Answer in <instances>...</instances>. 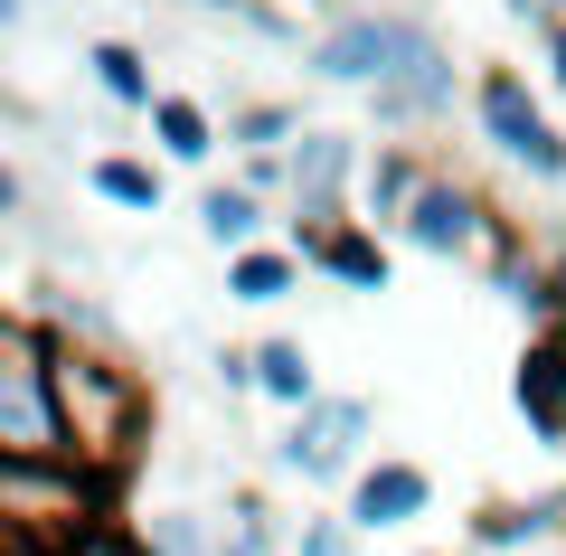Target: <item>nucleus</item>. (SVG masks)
<instances>
[{
	"mask_svg": "<svg viewBox=\"0 0 566 556\" xmlns=\"http://www.w3.org/2000/svg\"><path fill=\"white\" fill-rule=\"evenodd\" d=\"M434 510V472L424 462H368L359 481H349V528L359 537H378V528H416V518Z\"/></svg>",
	"mask_w": 566,
	"mask_h": 556,
	"instance_id": "obj_10",
	"label": "nucleus"
},
{
	"mask_svg": "<svg viewBox=\"0 0 566 556\" xmlns=\"http://www.w3.org/2000/svg\"><path fill=\"white\" fill-rule=\"evenodd\" d=\"M303 255H312V274H331L340 293H387V245H378L368 218H340L331 237H312Z\"/></svg>",
	"mask_w": 566,
	"mask_h": 556,
	"instance_id": "obj_12",
	"label": "nucleus"
},
{
	"mask_svg": "<svg viewBox=\"0 0 566 556\" xmlns=\"http://www.w3.org/2000/svg\"><path fill=\"white\" fill-rule=\"evenodd\" d=\"M453 95H463V66H453V48L434 39L424 20H406L397 57H387V76L368 85V114H378V133H434V123L453 114Z\"/></svg>",
	"mask_w": 566,
	"mask_h": 556,
	"instance_id": "obj_5",
	"label": "nucleus"
},
{
	"mask_svg": "<svg viewBox=\"0 0 566 556\" xmlns=\"http://www.w3.org/2000/svg\"><path fill=\"white\" fill-rule=\"evenodd\" d=\"M0 462H76L57 406V331L39 312L0 321Z\"/></svg>",
	"mask_w": 566,
	"mask_h": 556,
	"instance_id": "obj_2",
	"label": "nucleus"
},
{
	"mask_svg": "<svg viewBox=\"0 0 566 556\" xmlns=\"http://www.w3.org/2000/svg\"><path fill=\"white\" fill-rule=\"evenodd\" d=\"M293 556H303V547H293Z\"/></svg>",
	"mask_w": 566,
	"mask_h": 556,
	"instance_id": "obj_31",
	"label": "nucleus"
},
{
	"mask_svg": "<svg viewBox=\"0 0 566 556\" xmlns=\"http://www.w3.org/2000/svg\"><path fill=\"white\" fill-rule=\"evenodd\" d=\"M199 237L218 245V255H245V245H264V189H245V179H218L199 199Z\"/></svg>",
	"mask_w": 566,
	"mask_h": 556,
	"instance_id": "obj_15",
	"label": "nucleus"
},
{
	"mask_svg": "<svg viewBox=\"0 0 566 556\" xmlns=\"http://www.w3.org/2000/svg\"><path fill=\"white\" fill-rule=\"evenodd\" d=\"M312 10H322V20H340V10H349V0H312Z\"/></svg>",
	"mask_w": 566,
	"mask_h": 556,
	"instance_id": "obj_30",
	"label": "nucleus"
},
{
	"mask_svg": "<svg viewBox=\"0 0 566 556\" xmlns=\"http://www.w3.org/2000/svg\"><path fill=\"white\" fill-rule=\"evenodd\" d=\"M472 123H482V141L510 160V170H528L538 189H566V133L547 123V104L528 95L520 66H482V85H472Z\"/></svg>",
	"mask_w": 566,
	"mask_h": 556,
	"instance_id": "obj_4",
	"label": "nucleus"
},
{
	"mask_svg": "<svg viewBox=\"0 0 566 556\" xmlns=\"http://www.w3.org/2000/svg\"><path fill=\"white\" fill-rule=\"evenodd\" d=\"M66 556H151V537H142L133 518L104 510V518H85V528H76V547H66Z\"/></svg>",
	"mask_w": 566,
	"mask_h": 556,
	"instance_id": "obj_22",
	"label": "nucleus"
},
{
	"mask_svg": "<svg viewBox=\"0 0 566 556\" xmlns=\"http://www.w3.org/2000/svg\"><path fill=\"white\" fill-rule=\"evenodd\" d=\"M151 141H161V160L199 170V160L218 151V114H208L199 95H161V104H151Z\"/></svg>",
	"mask_w": 566,
	"mask_h": 556,
	"instance_id": "obj_16",
	"label": "nucleus"
},
{
	"mask_svg": "<svg viewBox=\"0 0 566 556\" xmlns=\"http://www.w3.org/2000/svg\"><path fill=\"white\" fill-rule=\"evenodd\" d=\"M142 537H151V556H218V537H208L189 510H161V518H142Z\"/></svg>",
	"mask_w": 566,
	"mask_h": 556,
	"instance_id": "obj_20",
	"label": "nucleus"
},
{
	"mask_svg": "<svg viewBox=\"0 0 566 556\" xmlns=\"http://www.w3.org/2000/svg\"><path fill=\"white\" fill-rule=\"evenodd\" d=\"M406 20L416 10H340V20H322V39L303 48V66L322 85H378L387 76V57H397V39H406Z\"/></svg>",
	"mask_w": 566,
	"mask_h": 556,
	"instance_id": "obj_8",
	"label": "nucleus"
},
{
	"mask_svg": "<svg viewBox=\"0 0 566 556\" xmlns=\"http://www.w3.org/2000/svg\"><path fill=\"white\" fill-rule=\"evenodd\" d=\"M472 537H482V547H520V537H538V518H528V500H491V510L472 518Z\"/></svg>",
	"mask_w": 566,
	"mask_h": 556,
	"instance_id": "obj_23",
	"label": "nucleus"
},
{
	"mask_svg": "<svg viewBox=\"0 0 566 556\" xmlns=\"http://www.w3.org/2000/svg\"><path fill=\"white\" fill-rule=\"evenodd\" d=\"M510 397H520L528 434L547 443V453H566V331L547 321V331H528L520 368H510Z\"/></svg>",
	"mask_w": 566,
	"mask_h": 556,
	"instance_id": "obj_9",
	"label": "nucleus"
},
{
	"mask_svg": "<svg viewBox=\"0 0 566 556\" xmlns=\"http://www.w3.org/2000/svg\"><path fill=\"white\" fill-rule=\"evenodd\" d=\"M501 237H510V218L472 189V179H453V170L424 179L416 218H406V245H416V255H434V264H472V255H491Z\"/></svg>",
	"mask_w": 566,
	"mask_h": 556,
	"instance_id": "obj_7",
	"label": "nucleus"
},
{
	"mask_svg": "<svg viewBox=\"0 0 566 556\" xmlns=\"http://www.w3.org/2000/svg\"><path fill=\"white\" fill-rule=\"evenodd\" d=\"M85 76H95L104 95L123 104V114H151V104H161V85H151V57H142V48H123V39H95V48H85Z\"/></svg>",
	"mask_w": 566,
	"mask_h": 556,
	"instance_id": "obj_17",
	"label": "nucleus"
},
{
	"mask_svg": "<svg viewBox=\"0 0 566 556\" xmlns=\"http://www.w3.org/2000/svg\"><path fill=\"white\" fill-rule=\"evenodd\" d=\"M303 274H312V255L303 245H245V255H227V302H293L303 293Z\"/></svg>",
	"mask_w": 566,
	"mask_h": 556,
	"instance_id": "obj_13",
	"label": "nucleus"
},
{
	"mask_svg": "<svg viewBox=\"0 0 566 556\" xmlns=\"http://www.w3.org/2000/svg\"><path fill=\"white\" fill-rule=\"evenodd\" d=\"M85 518H104V472L95 462H0V537L66 556Z\"/></svg>",
	"mask_w": 566,
	"mask_h": 556,
	"instance_id": "obj_3",
	"label": "nucleus"
},
{
	"mask_svg": "<svg viewBox=\"0 0 566 556\" xmlns=\"http://www.w3.org/2000/svg\"><path fill=\"white\" fill-rule=\"evenodd\" d=\"M303 556H359V528H349V510H340V518H303Z\"/></svg>",
	"mask_w": 566,
	"mask_h": 556,
	"instance_id": "obj_24",
	"label": "nucleus"
},
{
	"mask_svg": "<svg viewBox=\"0 0 566 556\" xmlns=\"http://www.w3.org/2000/svg\"><path fill=\"white\" fill-rule=\"evenodd\" d=\"M424 179H434V160H424V151L378 141V160H368V179H359V218L378 227V237H406V218H416V199H424Z\"/></svg>",
	"mask_w": 566,
	"mask_h": 556,
	"instance_id": "obj_11",
	"label": "nucleus"
},
{
	"mask_svg": "<svg viewBox=\"0 0 566 556\" xmlns=\"http://www.w3.org/2000/svg\"><path fill=\"white\" fill-rule=\"evenodd\" d=\"M0 556H48V547H29V537H0Z\"/></svg>",
	"mask_w": 566,
	"mask_h": 556,
	"instance_id": "obj_29",
	"label": "nucleus"
},
{
	"mask_svg": "<svg viewBox=\"0 0 566 556\" xmlns=\"http://www.w3.org/2000/svg\"><path fill=\"white\" fill-rule=\"evenodd\" d=\"M303 133H312L303 104H237V114H227V141H237V151H293Z\"/></svg>",
	"mask_w": 566,
	"mask_h": 556,
	"instance_id": "obj_19",
	"label": "nucleus"
},
{
	"mask_svg": "<svg viewBox=\"0 0 566 556\" xmlns=\"http://www.w3.org/2000/svg\"><path fill=\"white\" fill-rule=\"evenodd\" d=\"M57 406H66V443H76V462H95L104 481L133 472L142 434H151V387L123 368L114 339H66L57 331Z\"/></svg>",
	"mask_w": 566,
	"mask_h": 556,
	"instance_id": "obj_1",
	"label": "nucleus"
},
{
	"mask_svg": "<svg viewBox=\"0 0 566 556\" xmlns=\"http://www.w3.org/2000/svg\"><path fill=\"white\" fill-rule=\"evenodd\" d=\"M368 434H378V416H368V397H312L303 416L283 424V443H274V472H293V481H359L368 472Z\"/></svg>",
	"mask_w": 566,
	"mask_h": 556,
	"instance_id": "obj_6",
	"label": "nucleus"
},
{
	"mask_svg": "<svg viewBox=\"0 0 566 556\" xmlns=\"http://www.w3.org/2000/svg\"><path fill=\"white\" fill-rule=\"evenodd\" d=\"M510 20H528V29H557V20H566V0H510Z\"/></svg>",
	"mask_w": 566,
	"mask_h": 556,
	"instance_id": "obj_26",
	"label": "nucleus"
},
{
	"mask_svg": "<svg viewBox=\"0 0 566 556\" xmlns=\"http://www.w3.org/2000/svg\"><path fill=\"white\" fill-rule=\"evenodd\" d=\"M85 189L123 218H161V160H133V151H95L85 160Z\"/></svg>",
	"mask_w": 566,
	"mask_h": 556,
	"instance_id": "obj_14",
	"label": "nucleus"
},
{
	"mask_svg": "<svg viewBox=\"0 0 566 556\" xmlns=\"http://www.w3.org/2000/svg\"><path fill=\"white\" fill-rule=\"evenodd\" d=\"M208 368H218V397H264L255 387V349H218Z\"/></svg>",
	"mask_w": 566,
	"mask_h": 556,
	"instance_id": "obj_25",
	"label": "nucleus"
},
{
	"mask_svg": "<svg viewBox=\"0 0 566 556\" xmlns=\"http://www.w3.org/2000/svg\"><path fill=\"white\" fill-rule=\"evenodd\" d=\"M255 387L283 406V416H303V406L322 397V368H312L303 339H264V349H255Z\"/></svg>",
	"mask_w": 566,
	"mask_h": 556,
	"instance_id": "obj_18",
	"label": "nucleus"
},
{
	"mask_svg": "<svg viewBox=\"0 0 566 556\" xmlns=\"http://www.w3.org/2000/svg\"><path fill=\"white\" fill-rule=\"evenodd\" d=\"M180 10H199V20H237V29H255V39H293V20H283L274 0H180Z\"/></svg>",
	"mask_w": 566,
	"mask_h": 556,
	"instance_id": "obj_21",
	"label": "nucleus"
},
{
	"mask_svg": "<svg viewBox=\"0 0 566 556\" xmlns=\"http://www.w3.org/2000/svg\"><path fill=\"white\" fill-rule=\"evenodd\" d=\"M538 39H547V76H557V95H566V20H557V29H538Z\"/></svg>",
	"mask_w": 566,
	"mask_h": 556,
	"instance_id": "obj_27",
	"label": "nucleus"
},
{
	"mask_svg": "<svg viewBox=\"0 0 566 556\" xmlns=\"http://www.w3.org/2000/svg\"><path fill=\"white\" fill-rule=\"evenodd\" d=\"M29 20V0H0V29H20Z\"/></svg>",
	"mask_w": 566,
	"mask_h": 556,
	"instance_id": "obj_28",
	"label": "nucleus"
}]
</instances>
